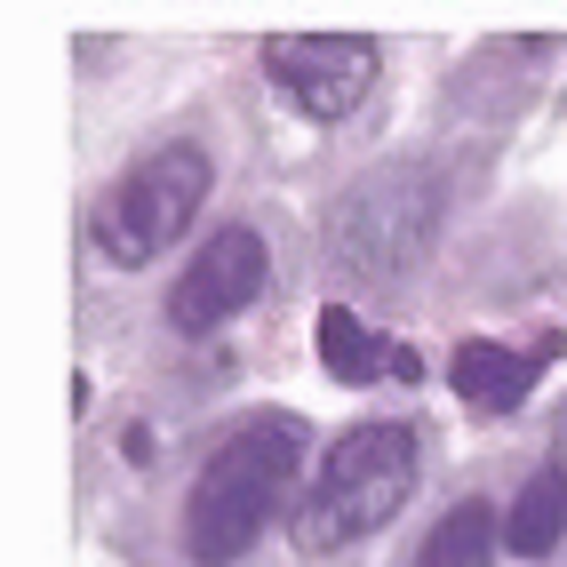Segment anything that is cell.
<instances>
[{
    "label": "cell",
    "mask_w": 567,
    "mask_h": 567,
    "mask_svg": "<svg viewBox=\"0 0 567 567\" xmlns=\"http://www.w3.org/2000/svg\"><path fill=\"white\" fill-rule=\"evenodd\" d=\"M296 472H305V424L296 415H248L184 496V551L200 567H233L280 519Z\"/></svg>",
    "instance_id": "6da1fadb"
},
{
    "label": "cell",
    "mask_w": 567,
    "mask_h": 567,
    "mask_svg": "<svg viewBox=\"0 0 567 567\" xmlns=\"http://www.w3.org/2000/svg\"><path fill=\"white\" fill-rule=\"evenodd\" d=\"M415 496V432L408 424H352L320 456V480L305 512H296V544L305 551H344L392 527L400 504Z\"/></svg>",
    "instance_id": "7a4b0ae2"
},
{
    "label": "cell",
    "mask_w": 567,
    "mask_h": 567,
    "mask_svg": "<svg viewBox=\"0 0 567 567\" xmlns=\"http://www.w3.org/2000/svg\"><path fill=\"white\" fill-rule=\"evenodd\" d=\"M440 233V168L424 161H384L368 168L328 216V248L344 272L360 280H392V272H415Z\"/></svg>",
    "instance_id": "3957f363"
},
{
    "label": "cell",
    "mask_w": 567,
    "mask_h": 567,
    "mask_svg": "<svg viewBox=\"0 0 567 567\" xmlns=\"http://www.w3.org/2000/svg\"><path fill=\"white\" fill-rule=\"evenodd\" d=\"M208 153L200 144H161V153H144L112 193L96 200L89 233H96V256L104 264H153L168 256L184 233H193V216L208 200Z\"/></svg>",
    "instance_id": "277c9868"
},
{
    "label": "cell",
    "mask_w": 567,
    "mask_h": 567,
    "mask_svg": "<svg viewBox=\"0 0 567 567\" xmlns=\"http://www.w3.org/2000/svg\"><path fill=\"white\" fill-rule=\"evenodd\" d=\"M264 72L305 121H344L375 89V41H360V32H280V41H264Z\"/></svg>",
    "instance_id": "5b68a950"
},
{
    "label": "cell",
    "mask_w": 567,
    "mask_h": 567,
    "mask_svg": "<svg viewBox=\"0 0 567 567\" xmlns=\"http://www.w3.org/2000/svg\"><path fill=\"white\" fill-rule=\"evenodd\" d=\"M264 280H272V256H264V240L248 233V224H224V233L184 264V280L168 288V328L176 336H208L224 328L233 312H248Z\"/></svg>",
    "instance_id": "8992f818"
},
{
    "label": "cell",
    "mask_w": 567,
    "mask_h": 567,
    "mask_svg": "<svg viewBox=\"0 0 567 567\" xmlns=\"http://www.w3.org/2000/svg\"><path fill=\"white\" fill-rule=\"evenodd\" d=\"M320 368H328V375H344V384H384V375L415 384V375H424V360H415L408 344L375 336V328L352 320L344 305H328V312H320Z\"/></svg>",
    "instance_id": "52a82bcc"
},
{
    "label": "cell",
    "mask_w": 567,
    "mask_h": 567,
    "mask_svg": "<svg viewBox=\"0 0 567 567\" xmlns=\"http://www.w3.org/2000/svg\"><path fill=\"white\" fill-rule=\"evenodd\" d=\"M447 375H456V392L487 415H504L527 400V384H536V360L512 352V344H487V336H472V344H456V360H447Z\"/></svg>",
    "instance_id": "ba28073f"
},
{
    "label": "cell",
    "mask_w": 567,
    "mask_h": 567,
    "mask_svg": "<svg viewBox=\"0 0 567 567\" xmlns=\"http://www.w3.org/2000/svg\"><path fill=\"white\" fill-rule=\"evenodd\" d=\"M567 536V472L551 464V472H536L512 496V519H504V544L519 551V559H544L551 544Z\"/></svg>",
    "instance_id": "9c48e42d"
},
{
    "label": "cell",
    "mask_w": 567,
    "mask_h": 567,
    "mask_svg": "<svg viewBox=\"0 0 567 567\" xmlns=\"http://www.w3.org/2000/svg\"><path fill=\"white\" fill-rule=\"evenodd\" d=\"M504 544V527H496V512H487L480 496H464L456 512H440V527H432V544L415 551V567H487V551Z\"/></svg>",
    "instance_id": "30bf717a"
}]
</instances>
